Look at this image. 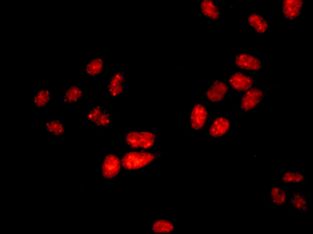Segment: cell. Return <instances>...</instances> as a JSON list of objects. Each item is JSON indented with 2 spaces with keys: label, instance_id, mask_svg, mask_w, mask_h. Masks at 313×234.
I'll list each match as a JSON object with an SVG mask.
<instances>
[{
  "label": "cell",
  "instance_id": "obj_1",
  "mask_svg": "<svg viewBox=\"0 0 313 234\" xmlns=\"http://www.w3.org/2000/svg\"><path fill=\"white\" fill-rule=\"evenodd\" d=\"M163 155V152H148V151H129L121 157L123 168L126 171L141 170L151 162L159 159Z\"/></svg>",
  "mask_w": 313,
  "mask_h": 234
},
{
  "label": "cell",
  "instance_id": "obj_2",
  "mask_svg": "<svg viewBox=\"0 0 313 234\" xmlns=\"http://www.w3.org/2000/svg\"><path fill=\"white\" fill-rule=\"evenodd\" d=\"M157 138V135L150 131H130L125 136V140L133 149L150 150L154 148Z\"/></svg>",
  "mask_w": 313,
  "mask_h": 234
},
{
  "label": "cell",
  "instance_id": "obj_3",
  "mask_svg": "<svg viewBox=\"0 0 313 234\" xmlns=\"http://www.w3.org/2000/svg\"><path fill=\"white\" fill-rule=\"evenodd\" d=\"M265 97V93L263 90L258 88H251L247 91L245 95L241 98L240 109L242 113H249V111L255 109L263 98Z\"/></svg>",
  "mask_w": 313,
  "mask_h": 234
},
{
  "label": "cell",
  "instance_id": "obj_4",
  "mask_svg": "<svg viewBox=\"0 0 313 234\" xmlns=\"http://www.w3.org/2000/svg\"><path fill=\"white\" fill-rule=\"evenodd\" d=\"M121 169H123V164L117 155L110 153L105 156L102 166V175L104 178L114 179L120 174Z\"/></svg>",
  "mask_w": 313,
  "mask_h": 234
},
{
  "label": "cell",
  "instance_id": "obj_5",
  "mask_svg": "<svg viewBox=\"0 0 313 234\" xmlns=\"http://www.w3.org/2000/svg\"><path fill=\"white\" fill-rule=\"evenodd\" d=\"M229 85L235 91L247 92L254 87L255 79L244 72H235L229 78Z\"/></svg>",
  "mask_w": 313,
  "mask_h": 234
},
{
  "label": "cell",
  "instance_id": "obj_6",
  "mask_svg": "<svg viewBox=\"0 0 313 234\" xmlns=\"http://www.w3.org/2000/svg\"><path fill=\"white\" fill-rule=\"evenodd\" d=\"M208 120V109L200 103L194 104L190 115V126L193 130L203 129Z\"/></svg>",
  "mask_w": 313,
  "mask_h": 234
},
{
  "label": "cell",
  "instance_id": "obj_7",
  "mask_svg": "<svg viewBox=\"0 0 313 234\" xmlns=\"http://www.w3.org/2000/svg\"><path fill=\"white\" fill-rule=\"evenodd\" d=\"M234 62L238 68L247 70V71H253V72H257V71H260L262 69L261 60L253 54L239 53L235 56Z\"/></svg>",
  "mask_w": 313,
  "mask_h": 234
},
{
  "label": "cell",
  "instance_id": "obj_8",
  "mask_svg": "<svg viewBox=\"0 0 313 234\" xmlns=\"http://www.w3.org/2000/svg\"><path fill=\"white\" fill-rule=\"evenodd\" d=\"M228 93H229L228 85L221 80H216L207 90L206 96L211 102L218 103L226 98Z\"/></svg>",
  "mask_w": 313,
  "mask_h": 234
},
{
  "label": "cell",
  "instance_id": "obj_9",
  "mask_svg": "<svg viewBox=\"0 0 313 234\" xmlns=\"http://www.w3.org/2000/svg\"><path fill=\"white\" fill-rule=\"evenodd\" d=\"M231 128V121L225 117L216 118L209 128V135L212 138H223L225 137Z\"/></svg>",
  "mask_w": 313,
  "mask_h": 234
},
{
  "label": "cell",
  "instance_id": "obj_10",
  "mask_svg": "<svg viewBox=\"0 0 313 234\" xmlns=\"http://www.w3.org/2000/svg\"><path fill=\"white\" fill-rule=\"evenodd\" d=\"M109 93L113 97H118L124 94L125 91V72L118 71L110 78L108 84Z\"/></svg>",
  "mask_w": 313,
  "mask_h": 234
},
{
  "label": "cell",
  "instance_id": "obj_11",
  "mask_svg": "<svg viewBox=\"0 0 313 234\" xmlns=\"http://www.w3.org/2000/svg\"><path fill=\"white\" fill-rule=\"evenodd\" d=\"M304 2L302 0H285L283 2V16L287 20L297 19L301 13Z\"/></svg>",
  "mask_w": 313,
  "mask_h": 234
},
{
  "label": "cell",
  "instance_id": "obj_12",
  "mask_svg": "<svg viewBox=\"0 0 313 234\" xmlns=\"http://www.w3.org/2000/svg\"><path fill=\"white\" fill-rule=\"evenodd\" d=\"M248 22L251 27L254 28L255 32H257L259 35L265 34L267 32L268 27H269L268 22L266 21V20L261 15L256 14V13H253L249 16Z\"/></svg>",
  "mask_w": 313,
  "mask_h": 234
},
{
  "label": "cell",
  "instance_id": "obj_13",
  "mask_svg": "<svg viewBox=\"0 0 313 234\" xmlns=\"http://www.w3.org/2000/svg\"><path fill=\"white\" fill-rule=\"evenodd\" d=\"M200 9L201 14L209 19L218 20L220 18V13L217 5L213 1H211V0H205V1L201 2Z\"/></svg>",
  "mask_w": 313,
  "mask_h": 234
},
{
  "label": "cell",
  "instance_id": "obj_14",
  "mask_svg": "<svg viewBox=\"0 0 313 234\" xmlns=\"http://www.w3.org/2000/svg\"><path fill=\"white\" fill-rule=\"evenodd\" d=\"M290 203L292 207L299 212H307L308 210V203L306 196L303 192H295L290 198Z\"/></svg>",
  "mask_w": 313,
  "mask_h": 234
},
{
  "label": "cell",
  "instance_id": "obj_15",
  "mask_svg": "<svg viewBox=\"0 0 313 234\" xmlns=\"http://www.w3.org/2000/svg\"><path fill=\"white\" fill-rule=\"evenodd\" d=\"M287 192L284 188L274 186L270 189V199L276 206H282L286 203Z\"/></svg>",
  "mask_w": 313,
  "mask_h": 234
},
{
  "label": "cell",
  "instance_id": "obj_16",
  "mask_svg": "<svg viewBox=\"0 0 313 234\" xmlns=\"http://www.w3.org/2000/svg\"><path fill=\"white\" fill-rule=\"evenodd\" d=\"M174 230H175L174 224L164 219L157 220L153 224V231L156 234H168V233L174 232Z\"/></svg>",
  "mask_w": 313,
  "mask_h": 234
},
{
  "label": "cell",
  "instance_id": "obj_17",
  "mask_svg": "<svg viewBox=\"0 0 313 234\" xmlns=\"http://www.w3.org/2000/svg\"><path fill=\"white\" fill-rule=\"evenodd\" d=\"M104 69V59L100 57H96L92 60H90L88 63L87 67H86V72L90 75V76H97Z\"/></svg>",
  "mask_w": 313,
  "mask_h": 234
},
{
  "label": "cell",
  "instance_id": "obj_18",
  "mask_svg": "<svg viewBox=\"0 0 313 234\" xmlns=\"http://www.w3.org/2000/svg\"><path fill=\"white\" fill-rule=\"evenodd\" d=\"M83 97V90L78 86H72L69 88L64 96V101L66 103H74Z\"/></svg>",
  "mask_w": 313,
  "mask_h": 234
},
{
  "label": "cell",
  "instance_id": "obj_19",
  "mask_svg": "<svg viewBox=\"0 0 313 234\" xmlns=\"http://www.w3.org/2000/svg\"><path fill=\"white\" fill-rule=\"evenodd\" d=\"M46 129L50 135L56 136V137L62 136V135H64V132H65V126L61 123L59 120H52V121L47 122Z\"/></svg>",
  "mask_w": 313,
  "mask_h": 234
},
{
  "label": "cell",
  "instance_id": "obj_20",
  "mask_svg": "<svg viewBox=\"0 0 313 234\" xmlns=\"http://www.w3.org/2000/svg\"><path fill=\"white\" fill-rule=\"evenodd\" d=\"M49 100H50V92L48 90H41L36 94L34 102L37 107H44L48 104Z\"/></svg>",
  "mask_w": 313,
  "mask_h": 234
},
{
  "label": "cell",
  "instance_id": "obj_21",
  "mask_svg": "<svg viewBox=\"0 0 313 234\" xmlns=\"http://www.w3.org/2000/svg\"><path fill=\"white\" fill-rule=\"evenodd\" d=\"M306 177L304 175L295 171L287 172L283 176H282V181H283L284 183H300L302 181H304Z\"/></svg>",
  "mask_w": 313,
  "mask_h": 234
},
{
  "label": "cell",
  "instance_id": "obj_22",
  "mask_svg": "<svg viewBox=\"0 0 313 234\" xmlns=\"http://www.w3.org/2000/svg\"><path fill=\"white\" fill-rule=\"evenodd\" d=\"M111 120H112V117H111L110 113L107 110H103V113L100 114V116L98 117V119L95 122V126L98 127H107L110 125Z\"/></svg>",
  "mask_w": 313,
  "mask_h": 234
},
{
  "label": "cell",
  "instance_id": "obj_23",
  "mask_svg": "<svg viewBox=\"0 0 313 234\" xmlns=\"http://www.w3.org/2000/svg\"><path fill=\"white\" fill-rule=\"evenodd\" d=\"M102 113H103V108L100 107V106H95V107H93L92 109L89 111L88 120L90 122H92V123H95L96 120L98 119V117L100 116V114H102Z\"/></svg>",
  "mask_w": 313,
  "mask_h": 234
}]
</instances>
